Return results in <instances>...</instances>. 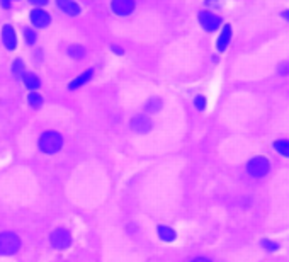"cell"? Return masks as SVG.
Listing matches in <instances>:
<instances>
[{
	"mask_svg": "<svg viewBox=\"0 0 289 262\" xmlns=\"http://www.w3.org/2000/svg\"><path fill=\"white\" fill-rule=\"evenodd\" d=\"M269 169H271V165H269V160L265 157H255L247 164V170L252 177H264L269 172Z\"/></svg>",
	"mask_w": 289,
	"mask_h": 262,
	"instance_id": "3957f363",
	"label": "cell"
},
{
	"mask_svg": "<svg viewBox=\"0 0 289 262\" xmlns=\"http://www.w3.org/2000/svg\"><path fill=\"white\" fill-rule=\"evenodd\" d=\"M158 237L164 242H172L175 238V231L172 230L170 227H165V225H160L158 227Z\"/></svg>",
	"mask_w": 289,
	"mask_h": 262,
	"instance_id": "5bb4252c",
	"label": "cell"
},
{
	"mask_svg": "<svg viewBox=\"0 0 289 262\" xmlns=\"http://www.w3.org/2000/svg\"><path fill=\"white\" fill-rule=\"evenodd\" d=\"M274 148L284 157H289V140H277L274 143Z\"/></svg>",
	"mask_w": 289,
	"mask_h": 262,
	"instance_id": "2e32d148",
	"label": "cell"
},
{
	"mask_svg": "<svg viewBox=\"0 0 289 262\" xmlns=\"http://www.w3.org/2000/svg\"><path fill=\"white\" fill-rule=\"evenodd\" d=\"M111 7L118 15H128L135 9V0H112Z\"/></svg>",
	"mask_w": 289,
	"mask_h": 262,
	"instance_id": "52a82bcc",
	"label": "cell"
},
{
	"mask_svg": "<svg viewBox=\"0 0 289 262\" xmlns=\"http://www.w3.org/2000/svg\"><path fill=\"white\" fill-rule=\"evenodd\" d=\"M31 22L36 26V28H48L49 22H51V17H49L48 12H45L43 9H34L31 12Z\"/></svg>",
	"mask_w": 289,
	"mask_h": 262,
	"instance_id": "ba28073f",
	"label": "cell"
},
{
	"mask_svg": "<svg viewBox=\"0 0 289 262\" xmlns=\"http://www.w3.org/2000/svg\"><path fill=\"white\" fill-rule=\"evenodd\" d=\"M281 15H282V17H284V19H286V21H288V22H289V9H288V11H284V12H282V14H281Z\"/></svg>",
	"mask_w": 289,
	"mask_h": 262,
	"instance_id": "83f0119b",
	"label": "cell"
},
{
	"mask_svg": "<svg viewBox=\"0 0 289 262\" xmlns=\"http://www.w3.org/2000/svg\"><path fill=\"white\" fill-rule=\"evenodd\" d=\"M199 22L201 26L206 29V31L213 32L221 26V17L214 12H209V11H202L199 12Z\"/></svg>",
	"mask_w": 289,
	"mask_h": 262,
	"instance_id": "277c9868",
	"label": "cell"
},
{
	"mask_svg": "<svg viewBox=\"0 0 289 262\" xmlns=\"http://www.w3.org/2000/svg\"><path fill=\"white\" fill-rule=\"evenodd\" d=\"M28 102H29V106H32L34 109H38L39 106L43 104V97L38 94V92H31V94L28 95Z\"/></svg>",
	"mask_w": 289,
	"mask_h": 262,
	"instance_id": "e0dca14e",
	"label": "cell"
},
{
	"mask_svg": "<svg viewBox=\"0 0 289 262\" xmlns=\"http://www.w3.org/2000/svg\"><path fill=\"white\" fill-rule=\"evenodd\" d=\"M262 247L267 248V250H271V252L277 250V244H272L271 240H262Z\"/></svg>",
	"mask_w": 289,
	"mask_h": 262,
	"instance_id": "7402d4cb",
	"label": "cell"
},
{
	"mask_svg": "<svg viewBox=\"0 0 289 262\" xmlns=\"http://www.w3.org/2000/svg\"><path fill=\"white\" fill-rule=\"evenodd\" d=\"M49 242H51V245L55 248H66V247H70V244H72V237H70V233L65 230V228H58V230H55L51 233Z\"/></svg>",
	"mask_w": 289,
	"mask_h": 262,
	"instance_id": "5b68a950",
	"label": "cell"
},
{
	"mask_svg": "<svg viewBox=\"0 0 289 262\" xmlns=\"http://www.w3.org/2000/svg\"><path fill=\"white\" fill-rule=\"evenodd\" d=\"M162 108V102H160V99H152V101H148V104H147V111L148 112H157L158 109Z\"/></svg>",
	"mask_w": 289,
	"mask_h": 262,
	"instance_id": "ac0fdd59",
	"label": "cell"
},
{
	"mask_svg": "<svg viewBox=\"0 0 289 262\" xmlns=\"http://www.w3.org/2000/svg\"><path fill=\"white\" fill-rule=\"evenodd\" d=\"M32 5H36V7H43V5H46L49 2V0H29Z\"/></svg>",
	"mask_w": 289,
	"mask_h": 262,
	"instance_id": "603a6c76",
	"label": "cell"
},
{
	"mask_svg": "<svg viewBox=\"0 0 289 262\" xmlns=\"http://www.w3.org/2000/svg\"><path fill=\"white\" fill-rule=\"evenodd\" d=\"M112 49H114V51L118 53V55H122V49L119 48V46H112Z\"/></svg>",
	"mask_w": 289,
	"mask_h": 262,
	"instance_id": "f1b7e54d",
	"label": "cell"
},
{
	"mask_svg": "<svg viewBox=\"0 0 289 262\" xmlns=\"http://www.w3.org/2000/svg\"><path fill=\"white\" fill-rule=\"evenodd\" d=\"M24 36H26V41H28V45H34V43H36V32L32 31V29H26Z\"/></svg>",
	"mask_w": 289,
	"mask_h": 262,
	"instance_id": "ffe728a7",
	"label": "cell"
},
{
	"mask_svg": "<svg viewBox=\"0 0 289 262\" xmlns=\"http://www.w3.org/2000/svg\"><path fill=\"white\" fill-rule=\"evenodd\" d=\"M56 4L60 5L63 12H66L68 15H78L80 14V7L75 4L74 0H56Z\"/></svg>",
	"mask_w": 289,
	"mask_h": 262,
	"instance_id": "30bf717a",
	"label": "cell"
},
{
	"mask_svg": "<svg viewBox=\"0 0 289 262\" xmlns=\"http://www.w3.org/2000/svg\"><path fill=\"white\" fill-rule=\"evenodd\" d=\"M221 0H206V4L208 5H220Z\"/></svg>",
	"mask_w": 289,
	"mask_h": 262,
	"instance_id": "d4e9b609",
	"label": "cell"
},
{
	"mask_svg": "<svg viewBox=\"0 0 289 262\" xmlns=\"http://www.w3.org/2000/svg\"><path fill=\"white\" fill-rule=\"evenodd\" d=\"M68 55L72 56V58H75V60H80V58H84V56H85V48H84V46H78V45L70 46Z\"/></svg>",
	"mask_w": 289,
	"mask_h": 262,
	"instance_id": "9a60e30c",
	"label": "cell"
},
{
	"mask_svg": "<svg viewBox=\"0 0 289 262\" xmlns=\"http://www.w3.org/2000/svg\"><path fill=\"white\" fill-rule=\"evenodd\" d=\"M131 129L135 131V133L145 135L152 129V121L147 118V116H141V114L135 116V118L131 119Z\"/></svg>",
	"mask_w": 289,
	"mask_h": 262,
	"instance_id": "8992f818",
	"label": "cell"
},
{
	"mask_svg": "<svg viewBox=\"0 0 289 262\" xmlns=\"http://www.w3.org/2000/svg\"><path fill=\"white\" fill-rule=\"evenodd\" d=\"M279 72H281L282 75H286V74H289V65H281V67H279Z\"/></svg>",
	"mask_w": 289,
	"mask_h": 262,
	"instance_id": "cb8c5ba5",
	"label": "cell"
},
{
	"mask_svg": "<svg viewBox=\"0 0 289 262\" xmlns=\"http://www.w3.org/2000/svg\"><path fill=\"white\" fill-rule=\"evenodd\" d=\"M21 248V238L12 231L0 233V254L2 255H12Z\"/></svg>",
	"mask_w": 289,
	"mask_h": 262,
	"instance_id": "7a4b0ae2",
	"label": "cell"
},
{
	"mask_svg": "<svg viewBox=\"0 0 289 262\" xmlns=\"http://www.w3.org/2000/svg\"><path fill=\"white\" fill-rule=\"evenodd\" d=\"M61 147H63V138L58 131L49 129V131L43 133L41 138H39V148H41L45 154L53 155V154H56V152L61 150Z\"/></svg>",
	"mask_w": 289,
	"mask_h": 262,
	"instance_id": "6da1fadb",
	"label": "cell"
},
{
	"mask_svg": "<svg viewBox=\"0 0 289 262\" xmlns=\"http://www.w3.org/2000/svg\"><path fill=\"white\" fill-rule=\"evenodd\" d=\"M92 75H94V70H92V68H89L87 72H84V74H82V75H78V77L75 78V80L68 85V89H70V91H75V89L82 87V85H84V84H87V82L91 80V78H92Z\"/></svg>",
	"mask_w": 289,
	"mask_h": 262,
	"instance_id": "7c38bea8",
	"label": "cell"
},
{
	"mask_svg": "<svg viewBox=\"0 0 289 262\" xmlns=\"http://www.w3.org/2000/svg\"><path fill=\"white\" fill-rule=\"evenodd\" d=\"M194 104H196V108H198L199 111H202V109L206 108V99L202 97V95H198V97H196V101H194Z\"/></svg>",
	"mask_w": 289,
	"mask_h": 262,
	"instance_id": "44dd1931",
	"label": "cell"
},
{
	"mask_svg": "<svg viewBox=\"0 0 289 262\" xmlns=\"http://www.w3.org/2000/svg\"><path fill=\"white\" fill-rule=\"evenodd\" d=\"M22 80H24L26 87H28L29 91H36V89H39V85H41L39 78L36 77L34 74H24L22 75Z\"/></svg>",
	"mask_w": 289,
	"mask_h": 262,
	"instance_id": "4fadbf2b",
	"label": "cell"
},
{
	"mask_svg": "<svg viewBox=\"0 0 289 262\" xmlns=\"http://www.w3.org/2000/svg\"><path fill=\"white\" fill-rule=\"evenodd\" d=\"M230 39H231V26L227 24L223 28V31H221L220 38H218V43H216L218 49H220V51H225V49L228 48V45H230Z\"/></svg>",
	"mask_w": 289,
	"mask_h": 262,
	"instance_id": "8fae6325",
	"label": "cell"
},
{
	"mask_svg": "<svg viewBox=\"0 0 289 262\" xmlns=\"http://www.w3.org/2000/svg\"><path fill=\"white\" fill-rule=\"evenodd\" d=\"M11 2H12V0H0V4H2V7H5V9H9Z\"/></svg>",
	"mask_w": 289,
	"mask_h": 262,
	"instance_id": "484cf974",
	"label": "cell"
},
{
	"mask_svg": "<svg viewBox=\"0 0 289 262\" xmlns=\"http://www.w3.org/2000/svg\"><path fill=\"white\" fill-rule=\"evenodd\" d=\"M192 262H211L209 259H206V257H198V259H194Z\"/></svg>",
	"mask_w": 289,
	"mask_h": 262,
	"instance_id": "4316f807",
	"label": "cell"
},
{
	"mask_svg": "<svg viewBox=\"0 0 289 262\" xmlns=\"http://www.w3.org/2000/svg\"><path fill=\"white\" fill-rule=\"evenodd\" d=\"M2 41H4L5 48L7 49H15L17 46V36H15V31L12 29V26H4L2 29Z\"/></svg>",
	"mask_w": 289,
	"mask_h": 262,
	"instance_id": "9c48e42d",
	"label": "cell"
},
{
	"mask_svg": "<svg viewBox=\"0 0 289 262\" xmlns=\"http://www.w3.org/2000/svg\"><path fill=\"white\" fill-rule=\"evenodd\" d=\"M12 72H14L15 77L24 75V63H22V60H15L14 65H12Z\"/></svg>",
	"mask_w": 289,
	"mask_h": 262,
	"instance_id": "d6986e66",
	"label": "cell"
}]
</instances>
